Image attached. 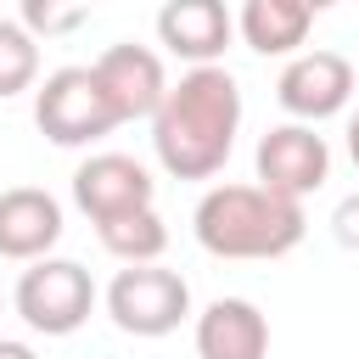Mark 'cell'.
Segmentation results:
<instances>
[{
  "instance_id": "1",
  "label": "cell",
  "mask_w": 359,
  "mask_h": 359,
  "mask_svg": "<svg viewBox=\"0 0 359 359\" xmlns=\"http://www.w3.org/2000/svg\"><path fill=\"white\" fill-rule=\"evenodd\" d=\"M241 129V84L230 67H191L180 84H168L157 118H151V151L174 180H213Z\"/></svg>"
},
{
  "instance_id": "2",
  "label": "cell",
  "mask_w": 359,
  "mask_h": 359,
  "mask_svg": "<svg viewBox=\"0 0 359 359\" xmlns=\"http://www.w3.org/2000/svg\"><path fill=\"white\" fill-rule=\"evenodd\" d=\"M196 247L213 258H286L309 219L303 202H286L264 185H213L202 191L196 213H191Z\"/></svg>"
},
{
  "instance_id": "3",
  "label": "cell",
  "mask_w": 359,
  "mask_h": 359,
  "mask_svg": "<svg viewBox=\"0 0 359 359\" xmlns=\"http://www.w3.org/2000/svg\"><path fill=\"white\" fill-rule=\"evenodd\" d=\"M34 123L50 146H95L118 129V112L95 79V67H56L34 90Z\"/></svg>"
},
{
  "instance_id": "4",
  "label": "cell",
  "mask_w": 359,
  "mask_h": 359,
  "mask_svg": "<svg viewBox=\"0 0 359 359\" xmlns=\"http://www.w3.org/2000/svg\"><path fill=\"white\" fill-rule=\"evenodd\" d=\"M11 309L39 337H73L95 309V280L73 258H39V264L22 269V280L11 292Z\"/></svg>"
},
{
  "instance_id": "5",
  "label": "cell",
  "mask_w": 359,
  "mask_h": 359,
  "mask_svg": "<svg viewBox=\"0 0 359 359\" xmlns=\"http://www.w3.org/2000/svg\"><path fill=\"white\" fill-rule=\"evenodd\" d=\"M107 314L123 337H168L191 314V286L163 264H123L107 286Z\"/></svg>"
},
{
  "instance_id": "6",
  "label": "cell",
  "mask_w": 359,
  "mask_h": 359,
  "mask_svg": "<svg viewBox=\"0 0 359 359\" xmlns=\"http://www.w3.org/2000/svg\"><path fill=\"white\" fill-rule=\"evenodd\" d=\"M151 196H157V180L146 174V163H135L123 151H95L73 168V202L95 230L123 213H146Z\"/></svg>"
},
{
  "instance_id": "7",
  "label": "cell",
  "mask_w": 359,
  "mask_h": 359,
  "mask_svg": "<svg viewBox=\"0 0 359 359\" xmlns=\"http://www.w3.org/2000/svg\"><path fill=\"white\" fill-rule=\"evenodd\" d=\"M275 101L314 129L320 118H337L353 101V62L342 50H297L275 79Z\"/></svg>"
},
{
  "instance_id": "8",
  "label": "cell",
  "mask_w": 359,
  "mask_h": 359,
  "mask_svg": "<svg viewBox=\"0 0 359 359\" xmlns=\"http://www.w3.org/2000/svg\"><path fill=\"white\" fill-rule=\"evenodd\" d=\"M252 163H258V185L275 191V196H286V202H303L309 191H320L331 180V146L309 123H275L258 140Z\"/></svg>"
},
{
  "instance_id": "9",
  "label": "cell",
  "mask_w": 359,
  "mask_h": 359,
  "mask_svg": "<svg viewBox=\"0 0 359 359\" xmlns=\"http://www.w3.org/2000/svg\"><path fill=\"white\" fill-rule=\"evenodd\" d=\"M90 67H95V79H101L118 123L157 118V107H163V95H168V73H163V56H157L151 45H135V39L107 45Z\"/></svg>"
},
{
  "instance_id": "10",
  "label": "cell",
  "mask_w": 359,
  "mask_h": 359,
  "mask_svg": "<svg viewBox=\"0 0 359 359\" xmlns=\"http://www.w3.org/2000/svg\"><path fill=\"white\" fill-rule=\"evenodd\" d=\"M62 241V202L39 185H11L0 191V258L39 264Z\"/></svg>"
},
{
  "instance_id": "11",
  "label": "cell",
  "mask_w": 359,
  "mask_h": 359,
  "mask_svg": "<svg viewBox=\"0 0 359 359\" xmlns=\"http://www.w3.org/2000/svg\"><path fill=\"white\" fill-rule=\"evenodd\" d=\"M230 34H236V17L219 0H168L157 11V39L191 67H219Z\"/></svg>"
},
{
  "instance_id": "12",
  "label": "cell",
  "mask_w": 359,
  "mask_h": 359,
  "mask_svg": "<svg viewBox=\"0 0 359 359\" xmlns=\"http://www.w3.org/2000/svg\"><path fill=\"white\" fill-rule=\"evenodd\" d=\"M269 320L247 297H213L196 314V359H264Z\"/></svg>"
},
{
  "instance_id": "13",
  "label": "cell",
  "mask_w": 359,
  "mask_h": 359,
  "mask_svg": "<svg viewBox=\"0 0 359 359\" xmlns=\"http://www.w3.org/2000/svg\"><path fill=\"white\" fill-rule=\"evenodd\" d=\"M314 11L320 6H309V0H247L236 11V34L258 56H297V45L314 28Z\"/></svg>"
},
{
  "instance_id": "14",
  "label": "cell",
  "mask_w": 359,
  "mask_h": 359,
  "mask_svg": "<svg viewBox=\"0 0 359 359\" xmlns=\"http://www.w3.org/2000/svg\"><path fill=\"white\" fill-rule=\"evenodd\" d=\"M95 236H101V247H107L112 258H123V264H157L163 247H168V224L157 219V208H146V213H123V219L101 224Z\"/></svg>"
},
{
  "instance_id": "15",
  "label": "cell",
  "mask_w": 359,
  "mask_h": 359,
  "mask_svg": "<svg viewBox=\"0 0 359 359\" xmlns=\"http://www.w3.org/2000/svg\"><path fill=\"white\" fill-rule=\"evenodd\" d=\"M34 79H39V39L17 17H0V101L34 90Z\"/></svg>"
},
{
  "instance_id": "16",
  "label": "cell",
  "mask_w": 359,
  "mask_h": 359,
  "mask_svg": "<svg viewBox=\"0 0 359 359\" xmlns=\"http://www.w3.org/2000/svg\"><path fill=\"white\" fill-rule=\"evenodd\" d=\"M84 17H90L84 6H50V0H28L17 22H22V28L39 39V34H67V28H79Z\"/></svg>"
},
{
  "instance_id": "17",
  "label": "cell",
  "mask_w": 359,
  "mask_h": 359,
  "mask_svg": "<svg viewBox=\"0 0 359 359\" xmlns=\"http://www.w3.org/2000/svg\"><path fill=\"white\" fill-rule=\"evenodd\" d=\"M331 236H337L348 252H359V191L337 202V213H331Z\"/></svg>"
},
{
  "instance_id": "18",
  "label": "cell",
  "mask_w": 359,
  "mask_h": 359,
  "mask_svg": "<svg viewBox=\"0 0 359 359\" xmlns=\"http://www.w3.org/2000/svg\"><path fill=\"white\" fill-rule=\"evenodd\" d=\"M0 359H34V348H28V342H11V337H0Z\"/></svg>"
},
{
  "instance_id": "19",
  "label": "cell",
  "mask_w": 359,
  "mask_h": 359,
  "mask_svg": "<svg viewBox=\"0 0 359 359\" xmlns=\"http://www.w3.org/2000/svg\"><path fill=\"white\" fill-rule=\"evenodd\" d=\"M348 157H353V168H359V112L348 118Z\"/></svg>"
},
{
  "instance_id": "20",
  "label": "cell",
  "mask_w": 359,
  "mask_h": 359,
  "mask_svg": "<svg viewBox=\"0 0 359 359\" xmlns=\"http://www.w3.org/2000/svg\"><path fill=\"white\" fill-rule=\"evenodd\" d=\"M0 309H6V297H0Z\"/></svg>"
}]
</instances>
